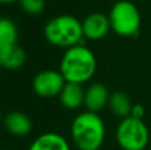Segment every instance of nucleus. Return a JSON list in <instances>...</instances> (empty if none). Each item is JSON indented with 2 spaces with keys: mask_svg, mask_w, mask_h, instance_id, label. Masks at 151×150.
Segmentation results:
<instances>
[{
  "mask_svg": "<svg viewBox=\"0 0 151 150\" xmlns=\"http://www.w3.org/2000/svg\"><path fill=\"white\" fill-rule=\"evenodd\" d=\"M66 81L60 71H41L33 79V92L42 98L58 97Z\"/></svg>",
  "mask_w": 151,
  "mask_h": 150,
  "instance_id": "obj_6",
  "label": "nucleus"
},
{
  "mask_svg": "<svg viewBox=\"0 0 151 150\" xmlns=\"http://www.w3.org/2000/svg\"><path fill=\"white\" fill-rule=\"evenodd\" d=\"M111 29L109 15L101 12H93L88 15L82 21L83 37L88 40H101L109 33Z\"/></svg>",
  "mask_w": 151,
  "mask_h": 150,
  "instance_id": "obj_7",
  "label": "nucleus"
},
{
  "mask_svg": "<svg viewBox=\"0 0 151 150\" xmlns=\"http://www.w3.org/2000/svg\"><path fill=\"white\" fill-rule=\"evenodd\" d=\"M58 98L64 108L69 109V110H76V109L81 108L85 102V89L80 84L66 82Z\"/></svg>",
  "mask_w": 151,
  "mask_h": 150,
  "instance_id": "obj_9",
  "label": "nucleus"
},
{
  "mask_svg": "<svg viewBox=\"0 0 151 150\" xmlns=\"http://www.w3.org/2000/svg\"><path fill=\"white\" fill-rule=\"evenodd\" d=\"M44 37L50 45L58 48L68 49L78 45L83 37L82 21L72 15H58L45 24Z\"/></svg>",
  "mask_w": 151,
  "mask_h": 150,
  "instance_id": "obj_3",
  "label": "nucleus"
},
{
  "mask_svg": "<svg viewBox=\"0 0 151 150\" xmlns=\"http://www.w3.org/2000/svg\"><path fill=\"white\" fill-rule=\"evenodd\" d=\"M97 60L94 53L82 44L68 48L61 57L60 72L66 82L85 84L94 76Z\"/></svg>",
  "mask_w": 151,
  "mask_h": 150,
  "instance_id": "obj_1",
  "label": "nucleus"
},
{
  "mask_svg": "<svg viewBox=\"0 0 151 150\" xmlns=\"http://www.w3.org/2000/svg\"><path fill=\"white\" fill-rule=\"evenodd\" d=\"M110 93L107 88L101 82H93L85 89V105L86 110L98 113L109 104Z\"/></svg>",
  "mask_w": 151,
  "mask_h": 150,
  "instance_id": "obj_8",
  "label": "nucleus"
},
{
  "mask_svg": "<svg viewBox=\"0 0 151 150\" xmlns=\"http://www.w3.org/2000/svg\"><path fill=\"white\" fill-rule=\"evenodd\" d=\"M28 150H70L69 142L58 133L48 132L40 134Z\"/></svg>",
  "mask_w": 151,
  "mask_h": 150,
  "instance_id": "obj_10",
  "label": "nucleus"
},
{
  "mask_svg": "<svg viewBox=\"0 0 151 150\" xmlns=\"http://www.w3.org/2000/svg\"><path fill=\"white\" fill-rule=\"evenodd\" d=\"M111 31L122 37L137 36L141 28V12L130 0H119L114 3L109 13Z\"/></svg>",
  "mask_w": 151,
  "mask_h": 150,
  "instance_id": "obj_4",
  "label": "nucleus"
},
{
  "mask_svg": "<svg viewBox=\"0 0 151 150\" xmlns=\"http://www.w3.org/2000/svg\"><path fill=\"white\" fill-rule=\"evenodd\" d=\"M5 129L13 136H27L32 130V121L25 113L11 112L4 118Z\"/></svg>",
  "mask_w": 151,
  "mask_h": 150,
  "instance_id": "obj_11",
  "label": "nucleus"
},
{
  "mask_svg": "<svg viewBox=\"0 0 151 150\" xmlns=\"http://www.w3.org/2000/svg\"><path fill=\"white\" fill-rule=\"evenodd\" d=\"M0 116H1V113H0Z\"/></svg>",
  "mask_w": 151,
  "mask_h": 150,
  "instance_id": "obj_19",
  "label": "nucleus"
},
{
  "mask_svg": "<svg viewBox=\"0 0 151 150\" xmlns=\"http://www.w3.org/2000/svg\"><path fill=\"white\" fill-rule=\"evenodd\" d=\"M115 140L122 150H145L150 141L149 128L143 120L129 116L118 124Z\"/></svg>",
  "mask_w": 151,
  "mask_h": 150,
  "instance_id": "obj_5",
  "label": "nucleus"
},
{
  "mask_svg": "<svg viewBox=\"0 0 151 150\" xmlns=\"http://www.w3.org/2000/svg\"><path fill=\"white\" fill-rule=\"evenodd\" d=\"M27 60V53L19 44L0 49V64L5 69H19L24 65Z\"/></svg>",
  "mask_w": 151,
  "mask_h": 150,
  "instance_id": "obj_12",
  "label": "nucleus"
},
{
  "mask_svg": "<svg viewBox=\"0 0 151 150\" xmlns=\"http://www.w3.org/2000/svg\"><path fill=\"white\" fill-rule=\"evenodd\" d=\"M20 7L28 15H40L45 8V0H20Z\"/></svg>",
  "mask_w": 151,
  "mask_h": 150,
  "instance_id": "obj_15",
  "label": "nucleus"
},
{
  "mask_svg": "<svg viewBox=\"0 0 151 150\" xmlns=\"http://www.w3.org/2000/svg\"><path fill=\"white\" fill-rule=\"evenodd\" d=\"M16 1H20V0H0V4H13Z\"/></svg>",
  "mask_w": 151,
  "mask_h": 150,
  "instance_id": "obj_17",
  "label": "nucleus"
},
{
  "mask_svg": "<svg viewBox=\"0 0 151 150\" xmlns=\"http://www.w3.org/2000/svg\"><path fill=\"white\" fill-rule=\"evenodd\" d=\"M145 113H146V110H145L143 105H141V104H134L133 105V109H131V117H134V118H138V120H143V116Z\"/></svg>",
  "mask_w": 151,
  "mask_h": 150,
  "instance_id": "obj_16",
  "label": "nucleus"
},
{
  "mask_svg": "<svg viewBox=\"0 0 151 150\" xmlns=\"http://www.w3.org/2000/svg\"><path fill=\"white\" fill-rule=\"evenodd\" d=\"M134 104L131 102L130 97L126 94L125 92H114L110 94L109 98V109L115 114V116L121 117V118H126L131 114V109H133Z\"/></svg>",
  "mask_w": 151,
  "mask_h": 150,
  "instance_id": "obj_13",
  "label": "nucleus"
},
{
  "mask_svg": "<svg viewBox=\"0 0 151 150\" xmlns=\"http://www.w3.org/2000/svg\"><path fill=\"white\" fill-rule=\"evenodd\" d=\"M19 31L16 24L8 17H0V49L17 44Z\"/></svg>",
  "mask_w": 151,
  "mask_h": 150,
  "instance_id": "obj_14",
  "label": "nucleus"
},
{
  "mask_svg": "<svg viewBox=\"0 0 151 150\" xmlns=\"http://www.w3.org/2000/svg\"><path fill=\"white\" fill-rule=\"evenodd\" d=\"M0 68H1V64H0Z\"/></svg>",
  "mask_w": 151,
  "mask_h": 150,
  "instance_id": "obj_18",
  "label": "nucleus"
},
{
  "mask_svg": "<svg viewBox=\"0 0 151 150\" xmlns=\"http://www.w3.org/2000/svg\"><path fill=\"white\" fill-rule=\"evenodd\" d=\"M74 145L80 150H99L105 142L106 128L98 113L82 112L74 117L70 128Z\"/></svg>",
  "mask_w": 151,
  "mask_h": 150,
  "instance_id": "obj_2",
  "label": "nucleus"
}]
</instances>
